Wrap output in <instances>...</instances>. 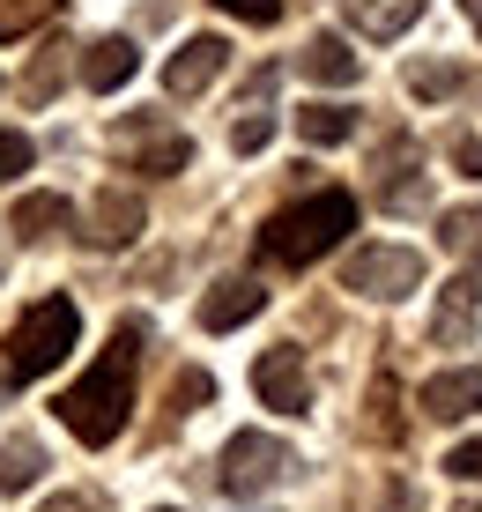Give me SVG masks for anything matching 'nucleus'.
Masks as SVG:
<instances>
[{
    "label": "nucleus",
    "mask_w": 482,
    "mask_h": 512,
    "mask_svg": "<svg viewBox=\"0 0 482 512\" xmlns=\"http://www.w3.org/2000/svg\"><path fill=\"white\" fill-rule=\"evenodd\" d=\"M134 67H141L134 38H97V45L82 52V82H89V90H127Z\"/></svg>",
    "instance_id": "obj_11"
},
{
    "label": "nucleus",
    "mask_w": 482,
    "mask_h": 512,
    "mask_svg": "<svg viewBox=\"0 0 482 512\" xmlns=\"http://www.w3.org/2000/svg\"><path fill=\"white\" fill-rule=\"evenodd\" d=\"M30 171V134H15V127H0V186H15Z\"/></svg>",
    "instance_id": "obj_22"
},
{
    "label": "nucleus",
    "mask_w": 482,
    "mask_h": 512,
    "mask_svg": "<svg viewBox=\"0 0 482 512\" xmlns=\"http://www.w3.org/2000/svg\"><path fill=\"white\" fill-rule=\"evenodd\" d=\"M75 334H82V312L67 305V297H38L8 334V379H45L52 364L75 349Z\"/></svg>",
    "instance_id": "obj_3"
},
{
    "label": "nucleus",
    "mask_w": 482,
    "mask_h": 512,
    "mask_svg": "<svg viewBox=\"0 0 482 512\" xmlns=\"http://www.w3.org/2000/svg\"><path fill=\"white\" fill-rule=\"evenodd\" d=\"M297 134H305L312 149H334V141L356 134V112L349 104H305V112H297Z\"/></svg>",
    "instance_id": "obj_15"
},
{
    "label": "nucleus",
    "mask_w": 482,
    "mask_h": 512,
    "mask_svg": "<svg viewBox=\"0 0 482 512\" xmlns=\"http://www.w3.org/2000/svg\"><path fill=\"white\" fill-rule=\"evenodd\" d=\"M453 164H460V179H482V141H475V134L453 141Z\"/></svg>",
    "instance_id": "obj_27"
},
{
    "label": "nucleus",
    "mask_w": 482,
    "mask_h": 512,
    "mask_svg": "<svg viewBox=\"0 0 482 512\" xmlns=\"http://www.w3.org/2000/svg\"><path fill=\"white\" fill-rule=\"evenodd\" d=\"M445 468H453L460 483H482V438H468V446H453V453H445Z\"/></svg>",
    "instance_id": "obj_25"
},
{
    "label": "nucleus",
    "mask_w": 482,
    "mask_h": 512,
    "mask_svg": "<svg viewBox=\"0 0 482 512\" xmlns=\"http://www.w3.org/2000/svg\"><path fill=\"white\" fill-rule=\"evenodd\" d=\"M475 334V282H453V290H445V305H438V342H468Z\"/></svg>",
    "instance_id": "obj_18"
},
{
    "label": "nucleus",
    "mask_w": 482,
    "mask_h": 512,
    "mask_svg": "<svg viewBox=\"0 0 482 512\" xmlns=\"http://www.w3.org/2000/svg\"><path fill=\"white\" fill-rule=\"evenodd\" d=\"M297 75H305V82H334V90H349V82L364 75V60H356L342 38H312L305 52H297Z\"/></svg>",
    "instance_id": "obj_12"
},
{
    "label": "nucleus",
    "mask_w": 482,
    "mask_h": 512,
    "mask_svg": "<svg viewBox=\"0 0 482 512\" xmlns=\"http://www.w3.org/2000/svg\"><path fill=\"white\" fill-rule=\"evenodd\" d=\"M45 475V446L38 438H15V446H0V490H30Z\"/></svg>",
    "instance_id": "obj_17"
},
{
    "label": "nucleus",
    "mask_w": 482,
    "mask_h": 512,
    "mask_svg": "<svg viewBox=\"0 0 482 512\" xmlns=\"http://www.w3.org/2000/svg\"><path fill=\"white\" fill-rule=\"evenodd\" d=\"M193 164V141L186 134H156L149 149H141V171H156V179H171V171Z\"/></svg>",
    "instance_id": "obj_19"
},
{
    "label": "nucleus",
    "mask_w": 482,
    "mask_h": 512,
    "mask_svg": "<svg viewBox=\"0 0 482 512\" xmlns=\"http://www.w3.org/2000/svg\"><path fill=\"white\" fill-rule=\"evenodd\" d=\"M349 23L364 30V38H401V30H416L423 0H342Z\"/></svg>",
    "instance_id": "obj_13"
},
{
    "label": "nucleus",
    "mask_w": 482,
    "mask_h": 512,
    "mask_svg": "<svg viewBox=\"0 0 482 512\" xmlns=\"http://www.w3.org/2000/svg\"><path fill=\"white\" fill-rule=\"evenodd\" d=\"M223 67H230V45H223V38H186V45L164 60V90H171V97H201Z\"/></svg>",
    "instance_id": "obj_7"
},
{
    "label": "nucleus",
    "mask_w": 482,
    "mask_h": 512,
    "mask_svg": "<svg viewBox=\"0 0 482 512\" xmlns=\"http://www.w3.org/2000/svg\"><path fill=\"white\" fill-rule=\"evenodd\" d=\"M416 282H423L416 245H364V253H349V268H342V290L371 297V305H401Z\"/></svg>",
    "instance_id": "obj_4"
},
{
    "label": "nucleus",
    "mask_w": 482,
    "mask_h": 512,
    "mask_svg": "<svg viewBox=\"0 0 482 512\" xmlns=\"http://www.w3.org/2000/svg\"><path fill=\"white\" fill-rule=\"evenodd\" d=\"M141 238V201L127 186H104L97 208H89V245H104V253H119V245Z\"/></svg>",
    "instance_id": "obj_8"
},
{
    "label": "nucleus",
    "mask_w": 482,
    "mask_h": 512,
    "mask_svg": "<svg viewBox=\"0 0 482 512\" xmlns=\"http://www.w3.org/2000/svg\"><path fill=\"white\" fill-rule=\"evenodd\" d=\"M482 409V364H460V372H438L431 386H423V416L438 423H460Z\"/></svg>",
    "instance_id": "obj_10"
},
{
    "label": "nucleus",
    "mask_w": 482,
    "mask_h": 512,
    "mask_svg": "<svg viewBox=\"0 0 482 512\" xmlns=\"http://www.w3.org/2000/svg\"><path fill=\"white\" fill-rule=\"evenodd\" d=\"M349 231H356V201L342 186H334V193H305L297 208H282V216L260 231V253L282 260V268H312V260L334 253Z\"/></svg>",
    "instance_id": "obj_2"
},
{
    "label": "nucleus",
    "mask_w": 482,
    "mask_h": 512,
    "mask_svg": "<svg viewBox=\"0 0 482 512\" xmlns=\"http://www.w3.org/2000/svg\"><path fill=\"white\" fill-rule=\"evenodd\" d=\"M290 468H297V453L282 446V438H267V431H238L223 446V490L230 498H260V490H275Z\"/></svg>",
    "instance_id": "obj_5"
},
{
    "label": "nucleus",
    "mask_w": 482,
    "mask_h": 512,
    "mask_svg": "<svg viewBox=\"0 0 482 512\" xmlns=\"http://www.w3.org/2000/svg\"><path fill=\"white\" fill-rule=\"evenodd\" d=\"M45 512H104V505H89V498H52Z\"/></svg>",
    "instance_id": "obj_28"
},
{
    "label": "nucleus",
    "mask_w": 482,
    "mask_h": 512,
    "mask_svg": "<svg viewBox=\"0 0 482 512\" xmlns=\"http://www.w3.org/2000/svg\"><path fill=\"white\" fill-rule=\"evenodd\" d=\"M475 512H482V505H475Z\"/></svg>",
    "instance_id": "obj_31"
},
{
    "label": "nucleus",
    "mask_w": 482,
    "mask_h": 512,
    "mask_svg": "<svg viewBox=\"0 0 482 512\" xmlns=\"http://www.w3.org/2000/svg\"><path fill=\"white\" fill-rule=\"evenodd\" d=\"M438 238L453 260H468V268H482V208H445L438 216Z\"/></svg>",
    "instance_id": "obj_16"
},
{
    "label": "nucleus",
    "mask_w": 482,
    "mask_h": 512,
    "mask_svg": "<svg viewBox=\"0 0 482 512\" xmlns=\"http://www.w3.org/2000/svg\"><path fill=\"white\" fill-rule=\"evenodd\" d=\"M52 8H60V0H0V38H23V30H38Z\"/></svg>",
    "instance_id": "obj_21"
},
{
    "label": "nucleus",
    "mask_w": 482,
    "mask_h": 512,
    "mask_svg": "<svg viewBox=\"0 0 482 512\" xmlns=\"http://www.w3.org/2000/svg\"><path fill=\"white\" fill-rule=\"evenodd\" d=\"M134 364H141V320L119 327L112 349H104V357L89 364L60 401H52L60 423L82 438V446H112V438L127 431V416H134Z\"/></svg>",
    "instance_id": "obj_1"
},
{
    "label": "nucleus",
    "mask_w": 482,
    "mask_h": 512,
    "mask_svg": "<svg viewBox=\"0 0 482 512\" xmlns=\"http://www.w3.org/2000/svg\"><path fill=\"white\" fill-rule=\"evenodd\" d=\"M208 394H216V379H208V372H178V386H171V409L186 416V409H201Z\"/></svg>",
    "instance_id": "obj_24"
},
{
    "label": "nucleus",
    "mask_w": 482,
    "mask_h": 512,
    "mask_svg": "<svg viewBox=\"0 0 482 512\" xmlns=\"http://www.w3.org/2000/svg\"><path fill=\"white\" fill-rule=\"evenodd\" d=\"M67 223V201L60 193H23V201H15V216H8V231L23 238V245H38V238H52Z\"/></svg>",
    "instance_id": "obj_14"
},
{
    "label": "nucleus",
    "mask_w": 482,
    "mask_h": 512,
    "mask_svg": "<svg viewBox=\"0 0 482 512\" xmlns=\"http://www.w3.org/2000/svg\"><path fill=\"white\" fill-rule=\"evenodd\" d=\"M460 8H468V15H475V30H482V0H460Z\"/></svg>",
    "instance_id": "obj_29"
},
{
    "label": "nucleus",
    "mask_w": 482,
    "mask_h": 512,
    "mask_svg": "<svg viewBox=\"0 0 482 512\" xmlns=\"http://www.w3.org/2000/svg\"><path fill=\"white\" fill-rule=\"evenodd\" d=\"M253 394L267 401V409H282V416H305V409H312V379H305V349H290V342H275V349H260V364H253Z\"/></svg>",
    "instance_id": "obj_6"
},
{
    "label": "nucleus",
    "mask_w": 482,
    "mask_h": 512,
    "mask_svg": "<svg viewBox=\"0 0 482 512\" xmlns=\"http://www.w3.org/2000/svg\"><path fill=\"white\" fill-rule=\"evenodd\" d=\"M223 15H238V23H275L282 15V0H216Z\"/></svg>",
    "instance_id": "obj_26"
},
{
    "label": "nucleus",
    "mask_w": 482,
    "mask_h": 512,
    "mask_svg": "<svg viewBox=\"0 0 482 512\" xmlns=\"http://www.w3.org/2000/svg\"><path fill=\"white\" fill-rule=\"evenodd\" d=\"M260 305H267V290H260V282H253V275H230V282H216V290L201 297V327H208V334H230V327H245V320H253Z\"/></svg>",
    "instance_id": "obj_9"
},
{
    "label": "nucleus",
    "mask_w": 482,
    "mask_h": 512,
    "mask_svg": "<svg viewBox=\"0 0 482 512\" xmlns=\"http://www.w3.org/2000/svg\"><path fill=\"white\" fill-rule=\"evenodd\" d=\"M156 512H171V505H156Z\"/></svg>",
    "instance_id": "obj_30"
},
{
    "label": "nucleus",
    "mask_w": 482,
    "mask_h": 512,
    "mask_svg": "<svg viewBox=\"0 0 482 512\" xmlns=\"http://www.w3.org/2000/svg\"><path fill=\"white\" fill-rule=\"evenodd\" d=\"M408 90H416V97H460V67L416 60V67H408Z\"/></svg>",
    "instance_id": "obj_20"
},
{
    "label": "nucleus",
    "mask_w": 482,
    "mask_h": 512,
    "mask_svg": "<svg viewBox=\"0 0 482 512\" xmlns=\"http://www.w3.org/2000/svg\"><path fill=\"white\" fill-rule=\"evenodd\" d=\"M267 141H275V119H267V112H245L238 127H230V149H238V156H253V149H267Z\"/></svg>",
    "instance_id": "obj_23"
}]
</instances>
